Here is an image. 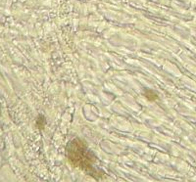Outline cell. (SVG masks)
Returning a JSON list of instances; mask_svg holds the SVG:
<instances>
[{"label": "cell", "mask_w": 196, "mask_h": 182, "mask_svg": "<svg viewBox=\"0 0 196 182\" xmlns=\"http://www.w3.org/2000/svg\"><path fill=\"white\" fill-rule=\"evenodd\" d=\"M67 157L75 168L89 170L96 162V157L88 150L83 140L79 138L72 140L66 147Z\"/></svg>", "instance_id": "6da1fadb"}, {"label": "cell", "mask_w": 196, "mask_h": 182, "mask_svg": "<svg viewBox=\"0 0 196 182\" xmlns=\"http://www.w3.org/2000/svg\"><path fill=\"white\" fill-rule=\"evenodd\" d=\"M144 96L149 100V101H155L158 99V95L156 92H154L151 89H147L144 91Z\"/></svg>", "instance_id": "7a4b0ae2"}]
</instances>
